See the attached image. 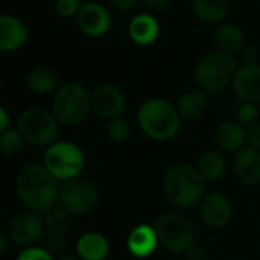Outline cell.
Listing matches in <instances>:
<instances>
[{"label": "cell", "mask_w": 260, "mask_h": 260, "mask_svg": "<svg viewBox=\"0 0 260 260\" xmlns=\"http://www.w3.org/2000/svg\"><path fill=\"white\" fill-rule=\"evenodd\" d=\"M158 245H159V240H158L153 225L141 223L135 226L127 236V248L130 254L138 258L152 255Z\"/></svg>", "instance_id": "cell-17"}, {"label": "cell", "mask_w": 260, "mask_h": 260, "mask_svg": "<svg viewBox=\"0 0 260 260\" xmlns=\"http://www.w3.org/2000/svg\"><path fill=\"white\" fill-rule=\"evenodd\" d=\"M2 87H4V86H2V81H0V92H2Z\"/></svg>", "instance_id": "cell-41"}, {"label": "cell", "mask_w": 260, "mask_h": 260, "mask_svg": "<svg viewBox=\"0 0 260 260\" xmlns=\"http://www.w3.org/2000/svg\"><path fill=\"white\" fill-rule=\"evenodd\" d=\"M237 116H239L240 122L251 125V124L257 122V119H258V109L254 103H242L239 106Z\"/></svg>", "instance_id": "cell-31"}, {"label": "cell", "mask_w": 260, "mask_h": 260, "mask_svg": "<svg viewBox=\"0 0 260 260\" xmlns=\"http://www.w3.org/2000/svg\"><path fill=\"white\" fill-rule=\"evenodd\" d=\"M226 169V162L225 158L220 152L217 150H210L205 152L198 164V170L201 173V176L204 178L205 182H216L219 181Z\"/></svg>", "instance_id": "cell-25"}, {"label": "cell", "mask_w": 260, "mask_h": 260, "mask_svg": "<svg viewBox=\"0 0 260 260\" xmlns=\"http://www.w3.org/2000/svg\"><path fill=\"white\" fill-rule=\"evenodd\" d=\"M159 243L172 252H185L194 243V230L181 213H164L153 225Z\"/></svg>", "instance_id": "cell-8"}, {"label": "cell", "mask_w": 260, "mask_h": 260, "mask_svg": "<svg viewBox=\"0 0 260 260\" xmlns=\"http://www.w3.org/2000/svg\"><path fill=\"white\" fill-rule=\"evenodd\" d=\"M58 181L43 167V164H29L16 179V193L28 211L43 214L58 202Z\"/></svg>", "instance_id": "cell-1"}, {"label": "cell", "mask_w": 260, "mask_h": 260, "mask_svg": "<svg viewBox=\"0 0 260 260\" xmlns=\"http://www.w3.org/2000/svg\"><path fill=\"white\" fill-rule=\"evenodd\" d=\"M100 194L93 182L86 178H75L60 185L58 204L72 216H84L95 210Z\"/></svg>", "instance_id": "cell-9"}, {"label": "cell", "mask_w": 260, "mask_h": 260, "mask_svg": "<svg viewBox=\"0 0 260 260\" xmlns=\"http://www.w3.org/2000/svg\"><path fill=\"white\" fill-rule=\"evenodd\" d=\"M7 128H10V115L0 106V134H4Z\"/></svg>", "instance_id": "cell-38"}, {"label": "cell", "mask_w": 260, "mask_h": 260, "mask_svg": "<svg viewBox=\"0 0 260 260\" xmlns=\"http://www.w3.org/2000/svg\"><path fill=\"white\" fill-rule=\"evenodd\" d=\"M45 249H48L52 255L54 254H58L61 252V249L64 248V240H63V236L60 234H52V233H48L45 236Z\"/></svg>", "instance_id": "cell-33"}, {"label": "cell", "mask_w": 260, "mask_h": 260, "mask_svg": "<svg viewBox=\"0 0 260 260\" xmlns=\"http://www.w3.org/2000/svg\"><path fill=\"white\" fill-rule=\"evenodd\" d=\"M107 239L96 231L84 233L77 240V255L81 260H104L109 255Z\"/></svg>", "instance_id": "cell-21"}, {"label": "cell", "mask_w": 260, "mask_h": 260, "mask_svg": "<svg viewBox=\"0 0 260 260\" xmlns=\"http://www.w3.org/2000/svg\"><path fill=\"white\" fill-rule=\"evenodd\" d=\"M92 112L90 92L80 83H66L58 87L52 101V113L63 125L81 124Z\"/></svg>", "instance_id": "cell-4"}, {"label": "cell", "mask_w": 260, "mask_h": 260, "mask_svg": "<svg viewBox=\"0 0 260 260\" xmlns=\"http://www.w3.org/2000/svg\"><path fill=\"white\" fill-rule=\"evenodd\" d=\"M208 106V98H207V92L204 90H190L187 93H184L179 101H178V112L179 116L182 119L187 121H194L198 118H201L204 115V112L207 110Z\"/></svg>", "instance_id": "cell-23"}, {"label": "cell", "mask_w": 260, "mask_h": 260, "mask_svg": "<svg viewBox=\"0 0 260 260\" xmlns=\"http://www.w3.org/2000/svg\"><path fill=\"white\" fill-rule=\"evenodd\" d=\"M207 182L199 170L187 162L172 164L162 178L166 198L176 207L190 208L198 205L205 196Z\"/></svg>", "instance_id": "cell-2"}, {"label": "cell", "mask_w": 260, "mask_h": 260, "mask_svg": "<svg viewBox=\"0 0 260 260\" xmlns=\"http://www.w3.org/2000/svg\"><path fill=\"white\" fill-rule=\"evenodd\" d=\"M92 98V110L106 119L119 118L125 110V96L124 93L112 84H101L95 87L90 93Z\"/></svg>", "instance_id": "cell-13"}, {"label": "cell", "mask_w": 260, "mask_h": 260, "mask_svg": "<svg viewBox=\"0 0 260 260\" xmlns=\"http://www.w3.org/2000/svg\"><path fill=\"white\" fill-rule=\"evenodd\" d=\"M201 219L213 228H222L230 223L233 217V204L230 198L219 191L205 193L199 202Z\"/></svg>", "instance_id": "cell-11"}, {"label": "cell", "mask_w": 260, "mask_h": 260, "mask_svg": "<svg viewBox=\"0 0 260 260\" xmlns=\"http://www.w3.org/2000/svg\"><path fill=\"white\" fill-rule=\"evenodd\" d=\"M193 11L204 23H219L230 11V0H193Z\"/></svg>", "instance_id": "cell-24"}, {"label": "cell", "mask_w": 260, "mask_h": 260, "mask_svg": "<svg viewBox=\"0 0 260 260\" xmlns=\"http://www.w3.org/2000/svg\"><path fill=\"white\" fill-rule=\"evenodd\" d=\"M43 167L61 182L80 178L86 167V156L80 146L71 141H55L45 149Z\"/></svg>", "instance_id": "cell-6"}, {"label": "cell", "mask_w": 260, "mask_h": 260, "mask_svg": "<svg viewBox=\"0 0 260 260\" xmlns=\"http://www.w3.org/2000/svg\"><path fill=\"white\" fill-rule=\"evenodd\" d=\"M16 127L26 143L36 147H49L58 141L60 122L55 115L45 107H29L23 110L16 121Z\"/></svg>", "instance_id": "cell-5"}, {"label": "cell", "mask_w": 260, "mask_h": 260, "mask_svg": "<svg viewBox=\"0 0 260 260\" xmlns=\"http://www.w3.org/2000/svg\"><path fill=\"white\" fill-rule=\"evenodd\" d=\"M128 36L134 43L140 46H149L159 37V23L152 14H138L128 25Z\"/></svg>", "instance_id": "cell-18"}, {"label": "cell", "mask_w": 260, "mask_h": 260, "mask_svg": "<svg viewBox=\"0 0 260 260\" xmlns=\"http://www.w3.org/2000/svg\"><path fill=\"white\" fill-rule=\"evenodd\" d=\"M242 58H243V63H255L258 58V49L252 45H246L242 49Z\"/></svg>", "instance_id": "cell-36"}, {"label": "cell", "mask_w": 260, "mask_h": 260, "mask_svg": "<svg viewBox=\"0 0 260 260\" xmlns=\"http://www.w3.org/2000/svg\"><path fill=\"white\" fill-rule=\"evenodd\" d=\"M45 222L39 213L22 211L8 225V237L17 246H34L45 234Z\"/></svg>", "instance_id": "cell-10"}, {"label": "cell", "mask_w": 260, "mask_h": 260, "mask_svg": "<svg viewBox=\"0 0 260 260\" xmlns=\"http://www.w3.org/2000/svg\"><path fill=\"white\" fill-rule=\"evenodd\" d=\"M26 84H28L29 90H32L39 95H48V93L58 90L60 80H58V75L51 68L39 66V68H34L28 74Z\"/></svg>", "instance_id": "cell-22"}, {"label": "cell", "mask_w": 260, "mask_h": 260, "mask_svg": "<svg viewBox=\"0 0 260 260\" xmlns=\"http://www.w3.org/2000/svg\"><path fill=\"white\" fill-rule=\"evenodd\" d=\"M106 134L107 137L115 141V143H124L125 140H128L130 134H132V127H130V122L124 118H115L110 119L106 125Z\"/></svg>", "instance_id": "cell-28"}, {"label": "cell", "mask_w": 260, "mask_h": 260, "mask_svg": "<svg viewBox=\"0 0 260 260\" xmlns=\"http://www.w3.org/2000/svg\"><path fill=\"white\" fill-rule=\"evenodd\" d=\"M28 40L26 25L14 16H0V51L14 52L25 46Z\"/></svg>", "instance_id": "cell-16"}, {"label": "cell", "mask_w": 260, "mask_h": 260, "mask_svg": "<svg viewBox=\"0 0 260 260\" xmlns=\"http://www.w3.org/2000/svg\"><path fill=\"white\" fill-rule=\"evenodd\" d=\"M231 86L242 103L255 104L260 100V66L257 63H243L239 66Z\"/></svg>", "instance_id": "cell-14"}, {"label": "cell", "mask_w": 260, "mask_h": 260, "mask_svg": "<svg viewBox=\"0 0 260 260\" xmlns=\"http://www.w3.org/2000/svg\"><path fill=\"white\" fill-rule=\"evenodd\" d=\"M245 146L260 152V122H254L245 128Z\"/></svg>", "instance_id": "cell-32"}, {"label": "cell", "mask_w": 260, "mask_h": 260, "mask_svg": "<svg viewBox=\"0 0 260 260\" xmlns=\"http://www.w3.org/2000/svg\"><path fill=\"white\" fill-rule=\"evenodd\" d=\"M25 138L19 132L17 127H10L4 134H0V153L13 158L17 156L25 147Z\"/></svg>", "instance_id": "cell-27"}, {"label": "cell", "mask_w": 260, "mask_h": 260, "mask_svg": "<svg viewBox=\"0 0 260 260\" xmlns=\"http://www.w3.org/2000/svg\"><path fill=\"white\" fill-rule=\"evenodd\" d=\"M214 43L219 51L225 54H234L246 46V36L243 29L234 23H222L214 31Z\"/></svg>", "instance_id": "cell-20"}, {"label": "cell", "mask_w": 260, "mask_h": 260, "mask_svg": "<svg viewBox=\"0 0 260 260\" xmlns=\"http://www.w3.org/2000/svg\"><path fill=\"white\" fill-rule=\"evenodd\" d=\"M16 260H54V255L43 246H28L19 252Z\"/></svg>", "instance_id": "cell-29"}, {"label": "cell", "mask_w": 260, "mask_h": 260, "mask_svg": "<svg viewBox=\"0 0 260 260\" xmlns=\"http://www.w3.org/2000/svg\"><path fill=\"white\" fill-rule=\"evenodd\" d=\"M81 7H83L81 0H57L55 2V11L66 19L78 16Z\"/></svg>", "instance_id": "cell-30"}, {"label": "cell", "mask_w": 260, "mask_h": 260, "mask_svg": "<svg viewBox=\"0 0 260 260\" xmlns=\"http://www.w3.org/2000/svg\"><path fill=\"white\" fill-rule=\"evenodd\" d=\"M182 118L176 106L162 98H150L144 101L137 113V122L141 132L155 141L173 140L179 128Z\"/></svg>", "instance_id": "cell-3"}, {"label": "cell", "mask_w": 260, "mask_h": 260, "mask_svg": "<svg viewBox=\"0 0 260 260\" xmlns=\"http://www.w3.org/2000/svg\"><path fill=\"white\" fill-rule=\"evenodd\" d=\"M78 28L87 37H103L112 26V17L106 7L96 2H83L77 16Z\"/></svg>", "instance_id": "cell-12"}, {"label": "cell", "mask_w": 260, "mask_h": 260, "mask_svg": "<svg viewBox=\"0 0 260 260\" xmlns=\"http://www.w3.org/2000/svg\"><path fill=\"white\" fill-rule=\"evenodd\" d=\"M188 260H204L205 258V251L199 246V245H191L187 251H185Z\"/></svg>", "instance_id": "cell-37"}, {"label": "cell", "mask_w": 260, "mask_h": 260, "mask_svg": "<svg viewBox=\"0 0 260 260\" xmlns=\"http://www.w3.org/2000/svg\"><path fill=\"white\" fill-rule=\"evenodd\" d=\"M42 217L45 222V228L48 230V233H52V234L63 236L69 231L72 225V214L58 202L52 205L49 210H46Z\"/></svg>", "instance_id": "cell-26"}, {"label": "cell", "mask_w": 260, "mask_h": 260, "mask_svg": "<svg viewBox=\"0 0 260 260\" xmlns=\"http://www.w3.org/2000/svg\"><path fill=\"white\" fill-rule=\"evenodd\" d=\"M109 2L116 11L127 13V11H132L138 5L140 0H109Z\"/></svg>", "instance_id": "cell-34"}, {"label": "cell", "mask_w": 260, "mask_h": 260, "mask_svg": "<svg viewBox=\"0 0 260 260\" xmlns=\"http://www.w3.org/2000/svg\"><path fill=\"white\" fill-rule=\"evenodd\" d=\"M214 141L220 150L237 153L240 149L245 147V128L242 124L225 121L216 127Z\"/></svg>", "instance_id": "cell-19"}, {"label": "cell", "mask_w": 260, "mask_h": 260, "mask_svg": "<svg viewBox=\"0 0 260 260\" xmlns=\"http://www.w3.org/2000/svg\"><path fill=\"white\" fill-rule=\"evenodd\" d=\"M237 71L236 60L231 54L213 51L205 54L194 68V78L204 92H220L233 83Z\"/></svg>", "instance_id": "cell-7"}, {"label": "cell", "mask_w": 260, "mask_h": 260, "mask_svg": "<svg viewBox=\"0 0 260 260\" xmlns=\"http://www.w3.org/2000/svg\"><path fill=\"white\" fill-rule=\"evenodd\" d=\"M141 2L152 11H164L173 4V0H141Z\"/></svg>", "instance_id": "cell-35"}, {"label": "cell", "mask_w": 260, "mask_h": 260, "mask_svg": "<svg viewBox=\"0 0 260 260\" xmlns=\"http://www.w3.org/2000/svg\"><path fill=\"white\" fill-rule=\"evenodd\" d=\"M8 245H10V237L4 231H0V258L8 252Z\"/></svg>", "instance_id": "cell-39"}, {"label": "cell", "mask_w": 260, "mask_h": 260, "mask_svg": "<svg viewBox=\"0 0 260 260\" xmlns=\"http://www.w3.org/2000/svg\"><path fill=\"white\" fill-rule=\"evenodd\" d=\"M233 170L236 178L245 185H258L260 184V152L243 147L234 153Z\"/></svg>", "instance_id": "cell-15"}, {"label": "cell", "mask_w": 260, "mask_h": 260, "mask_svg": "<svg viewBox=\"0 0 260 260\" xmlns=\"http://www.w3.org/2000/svg\"><path fill=\"white\" fill-rule=\"evenodd\" d=\"M58 260H81L78 255H63V257H60Z\"/></svg>", "instance_id": "cell-40"}]
</instances>
